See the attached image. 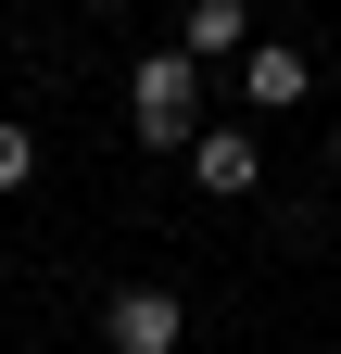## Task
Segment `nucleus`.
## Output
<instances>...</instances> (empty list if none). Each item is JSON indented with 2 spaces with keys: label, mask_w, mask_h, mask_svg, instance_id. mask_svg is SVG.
Wrapping results in <instances>:
<instances>
[{
  "label": "nucleus",
  "mask_w": 341,
  "mask_h": 354,
  "mask_svg": "<svg viewBox=\"0 0 341 354\" xmlns=\"http://www.w3.org/2000/svg\"><path fill=\"white\" fill-rule=\"evenodd\" d=\"M126 114H139V152H177V165H190V140H202V64H190V51H139Z\"/></svg>",
  "instance_id": "obj_1"
},
{
  "label": "nucleus",
  "mask_w": 341,
  "mask_h": 354,
  "mask_svg": "<svg viewBox=\"0 0 341 354\" xmlns=\"http://www.w3.org/2000/svg\"><path fill=\"white\" fill-rule=\"evenodd\" d=\"M101 354H190V304L164 291V279H126L101 304Z\"/></svg>",
  "instance_id": "obj_2"
},
{
  "label": "nucleus",
  "mask_w": 341,
  "mask_h": 354,
  "mask_svg": "<svg viewBox=\"0 0 341 354\" xmlns=\"http://www.w3.org/2000/svg\"><path fill=\"white\" fill-rule=\"evenodd\" d=\"M253 177H266V140H253V127H202V140H190V190H215V203H240Z\"/></svg>",
  "instance_id": "obj_3"
},
{
  "label": "nucleus",
  "mask_w": 341,
  "mask_h": 354,
  "mask_svg": "<svg viewBox=\"0 0 341 354\" xmlns=\"http://www.w3.org/2000/svg\"><path fill=\"white\" fill-rule=\"evenodd\" d=\"M304 88H316V64L291 51V38H266V51H240V102H253V114H291Z\"/></svg>",
  "instance_id": "obj_4"
},
{
  "label": "nucleus",
  "mask_w": 341,
  "mask_h": 354,
  "mask_svg": "<svg viewBox=\"0 0 341 354\" xmlns=\"http://www.w3.org/2000/svg\"><path fill=\"white\" fill-rule=\"evenodd\" d=\"M177 51H190V64H215V51H253V0H190Z\"/></svg>",
  "instance_id": "obj_5"
},
{
  "label": "nucleus",
  "mask_w": 341,
  "mask_h": 354,
  "mask_svg": "<svg viewBox=\"0 0 341 354\" xmlns=\"http://www.w3.org/2000/svg\"><path fill=\"white\" fill-rule=\"evenodd\" d=\"M26 177H38V127H13V114H0V190H26Z\"/></svg>",
  "instance_id": "obj_6"
},
{
  "label": "nucleus",
  "mask_w": 341,
  "mask_h": 354,
  "mask_svg": "<svg viewBox=\"0 0 341 354\" xmlns=\"http://www.w3.org/2000/svg\"><path fill=\"white\" fill-rule=\"evenodd\" d=\"M89 13H126V0H89Z\"/></svg>",
  "instance_id": "obj_7"
},
{
  "label": "nucleus",
  "mask_w": 341,
  "mask_h": 354,
  "mask_svg": "<svg viewBox=\"0 0 341 354\" xmlns=\"http://www.w3.org/2000/svg\"><path fill=\"white\" fill-rule=\"evenodd\" d=\"M329 165H341V127H329Z\"/></svg>",
  "instance_id": "obj_8"
}]
</instances>
